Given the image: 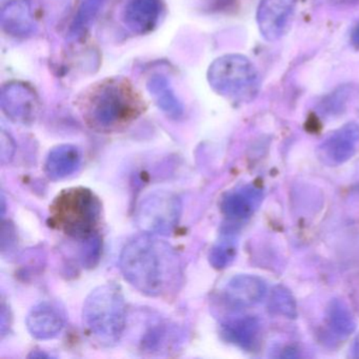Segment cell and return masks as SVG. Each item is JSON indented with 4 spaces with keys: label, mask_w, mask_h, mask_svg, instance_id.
<instances>
[{
    "label": "cell",
    "mask_w": 359,
    "mask_h": 359,
    "mask_svg": "<svg viewBox=\"0 0 359 359\" xmlns=\"http://www.w3.org/2000/svg\"><path fill=\"white\" fill-rule=\"evenodd\" d=\"M266 283L254 275L241 274L232 277L224 290V297L234 308L255 306L264 299Z\"/></svg>",
    "instance_id": "10"
},
{
    "label": "cell",
    "mask_w": 359,
    "mask_h": 359,
    "mask_svg": "<svg viewBox=\"0 0 359 359\" xmlns=\"http://www.w3.org/2000/svg\"><path fill=\"white\" fill-rule=\"evenodd\" d=\"M83 320L102 346L121 341L127 325V304L121 287L113 283L95 287L86 298Z\"/></svg>",
    "instance_id": "4"
},
{
    "label": "cell",
    "mask_w": 359,
    "mask_h": 359,
    "mask_svg": "<svg viewBox=\"0 0 359 359\" xmlns=\"http://www.w3.org/2000/svg\"><path fill=\"white\" fill-rule=\"evenodd\" d=\"M262 198V193L253 187H245L228 193L222 198V211L224 216L233 220H243L253 214Z\"/></svg>",
    "instance_id": "17"
},
{
    "label": "cell",
    "mask_w": 359,
    "mask_h": 359,
    "mask_svg": "<svg viewBox=\"0 0 359 359\" xmlns=\"http://www.w3.org/2000/svg\"><path fill=\"white\" fill-rule=\"evenodd\" d=\"M327 314L332 331L339 337H348L356 329L354 316L342 300H331L327 306Z\"/></svg>",
    "instance_id": "19"
},
{
    "label": "cell",
    "mask_w": 359,
    "mask_h": 359,
    "mask_svg": "<svg viewBox=\"0 0 359 359\" xmlns=\"http://www.w3.org/2000/svg\"><path fill=\"white\" fill-rule=\"evenodd\" d=\"M332 5H351L357 3L358 0H329Z\"/></svg>",
    "instance_id": "29"
},
{
    "label": "cell",
    "mask_w": 359,
    "mask_h": 359,
    "mask_svg": "<svg viewBox=\"0 0 359 359\" xmlns=\"http://www.w3.org/2000/svg\"><path fill=\"white\" fill-rule=\"evenodd\" d=\"M269 308L274 314L294 319L297 317V306H296L295 298L292 295L291 292L283 287L276 285L271 294Z\"/></svg>",
    "instance_id": "21"
},
{
    "label": "cell",
    "mask_w": 359,
    "mask_h": 359,
    "mask_svg": "<svg viewBox=\"0 0 359 359\" xmlns=\"http://www.w3.org/2000/svg\"><path fill=\"white\" fill-rule=\"evenodd\" d=\"M14 152H15V147H14L13 140H11L10 135L3 131L1 133V163L3 165L11 161Z\"/></svg>",
    "instance_id": "25"
},
{
    "label": "cell",
    "mask_w": 359,
    "mask_h": 359,
    "mask_svg": "<svg viewBox=\"0 0 359 359\" xmlns=\"http://www.w3.org/2000/svg\"><path fill=\"white\" fill-rule=\"evenodd\" d=\"M119 264L126 280L150 297L172 295L184 280L180 254L156 235L144 233L129 241L121 251Z\"/></svg>",
    "instance_id": "1"
},
{
    "label": "cell",
    "mask_w": 359,
    "mask_h": 359,
    "mask_svg": "<svg viewBox=\"0 0 359 359\" xmlns=\"http://www.w3.org/2000/svg\"><path fill=\"white\" fill-rule=\"evenodd\" d=\"M297 0H260L256 13L258 29L266 41H279L289 30Z\"/></svg>",
    "instance_id": "7"
},
{
    "label": "cell",
    "mask_w": 359,
    "mask_h": 359,
    "mask_svg": "<svg viewBox=\"0 0 359 359\" xmlns=\"http://www.w3.org/2000/svg\"><path fill=\"white\" fill-rule=\"evenodd\" d=\"M182 211V201L177 195L169 191H155L140 201L136 220L144 233L169 234L180 222Z\"/></svg>",
    "instance_id": "6"
},
{
    "label": "cell",
    "mask_w": 359,
    "mask_h": 359,
    "mask_svg": "<svg viewBox=\"0 0 359 359\" xmlns=\"http://www.w3.org/2000/svg\"><path fill=\"white\" fill-rule=\"evenodd\" d=\"M353 94H354V90H353L352 86H342V87L337 88L335 91L323 98L319 109L323 114L327 115L341 113L346 109L348 100L352 97Z\"/></svg>",
    "instance_id": "22"
},
{
    "label": "cell",
    "mask_w": 359,
    "mask_h": 359,
    "mask_svg": "<svg viewBox=\"0 0 359 359\" xmlns=\"http://www.w3.org/2000/svg\"><path fill=\"white\" fill-rule=\"evenodd\" d=\"M359 142V126L348 123L331 134L321 146L325 157L336 165L352 158Z\"/></svg>",
    "instance_id": "14"
},
{
    "label": "cell",
    "mask_w": 359,
    "mask_h": 359,
    "mask_svg": "<svg viewBox=\"0 0 359 359\" xmlns=\"http://www.w3.org/2000/svg\"><path fill=\"white\" fill-rule=\"evenodd\" d=\"M30 357H35V358H37V357H46V358H50V355L45 354V353H43V354H39V352H33L32 354L30 355Z\"/></svg>",
    "instance_id": "30"
},
{
    "label": "cell",
    "mask_w": 359,
    "mask_h": 359,
    "mask_svg": "<svg viewBox=\"0 0 359 359\" xmlns=\"http://www.w3.org/2000/svg\"><path fill=\"white\" fill-rule=\"evenodd\" d=\"M352 355L355 358H359V334L353 341Z\"/></svg>",
    "instance_id": "27"
},
{
    "label": "cell",
    "mask_w": 359,
    "mask_h": 359,
    "mask_svg": "<svg viewBox=\"0 0 359 359\" xmlns=\"http://www.w3.org/2000/svg\"><path fill=\"white\" fill-rule=\"evenodd\" d=\"M207 76L218 95L234 102H250L259 92L257 69L249 58L241 54H228L214 60Z\"/></svg>",
    "instance_id": "5"
},
{
    "label": "cell",
    "mask_w": 359,
    "mask_h": 359,
    "mask_svg": "<svg viewBox=\"0 0 359 359\" xmlns=\"http://www.w3.org/2000/svg\"><path fill=\"white\" fill-rule=\"evenodd\" d=\"M147 89L155 104L168 116L178 119L184 114V106L178 100L170 83L169 79L163 75H153L147 81Z\"/></svg>",
    "instance_id": "18"
},
{
    "label": "cell",
    "mask_w": 359,
    "mask_h": 359,
    "mask_svg": "<svg viewBox=\"0 0 359 359\" xmlns=\"http://www.w3.org/2000/svg\"><path fill=\"white\" fill-rule=\"evenodd\" d=\"M0 104L4 113L16 123H32L39 112V96L30 86L20 81L4 86Z\"/></svg>",
    "instance_id": "8"
},
{
    "label": "cell",
    "mask_w": 359,
    "mask_h": 359,
    "mask_svg": "<svg viewBox=\"0 0 359 359\" xmlns=\"http://www.w3.org/2000/svg\"><path fill=\"white\" fill-rule=\"evenodd\" d=\"M161 0H129L123 10L126 27L135 34H146L154 30L161 20Z\"/></svg>",
    "instance_id": "11"
},
{
    "label": "cell",
    "mask_w": 359,
    "mask_h": 359,
    "mask_svg": "<svg viewBox=\"0 0 359 359\" xmlns=\"http://www.w3.org/2000/svg\"><path fill=\"white\" fill-rule=\"evenodd\" d=\"M106 1L107 0H85L83 1L71 26L70 36L72 39H79L87 33Z\"/></svg>",
    "instance_id": "20"
},
{
    "label": "cell",
    "mask_w": 359,
    "mask_h": 359,
    "mask_svg": "<svg viewBox=\"0 0 359 359\" xmlns=\"http://www.w3.org/2000/svg\"><path fill=\"white\" fill-rule=\"evenodd\" d=\"M351 43L356 49H359V22L351 33Z\"/></svg>",
    "instance_id": "26"
},
{
    "label": "cell",
    "mask_w": 359,
    "mask_h": 359,
    "mask_svg": "<svg viewBox=\"0 0 359 359\" xmlns=\"http://www.w3.org/2000/svg\"><path fill=\"white\" fill-rule=\"evenodd\" d=\"M144 111V102L133 86L121 77L104 79L86 94L83 112L94 129L110 132L125 127Z\"/></svg>",
    "instance_id": "2"
},
{
    "label": "cell",
    "mask_w": 359,
    "mask_h": 359,
    "mask_svg": "<svg viewBox=\"0 0 359 359\" xmlns=\"http://www.w3.org/2000/svg\"><path fill=\"white\" fill-rule=\"evenodd\" d=\"M180 339L177 325L158 316H153L140 335V346L149 353L167 352Z\"/></svg>",
    "instance_id": "12"
},
{
    "label": "cell",
    "mask_w": 359,
    "mask_h": 359,
    "mask_svg": "<svg viewBox=\"0 0 359 359\" xmlns=\"http://www.w3.org/2000/svg\"><path fill=\"white\" fill-rule=\"evenodd\" d=\"M236 255V248L231 241H222L212 248L209 260L216 270H222L230 266Z\"/></svg>",
    "instance_id": "23"
},
{
    "label": "cell",
    "mask_w": 359,
    "mask_h": 359,
    "mask_svg": "<svg viewBox=\"0 0 359 359\" xmlns=\"http://www.w3.org/2000/svg\"><path fill=\"white\" fill-rule=\"evenodd\" d=\"M259 333V320L254 316L237 317L222 325L224 340L243 350H252L255 346Z\"/></svg>",
    "instance_id": "16"
},
{
    "label": "cell",
    "mask_w": 359,
    "mask_h": 359,
    "mask_svg": "<svg viewBox=\"0 0 359 359\" xmlns=\"http://www.w3.org/2000/svg\"><path fill=\"white\" fill-rule=\"evenodd\" d=\"M1 26L6 33L14 37L34 34L36 24L29 0H9L1 10Z\"/></svg>",
    "instance_id": "13"
},
{
    "label": "cell",
    "mask_w": 359,
    "mask_h": 359,
    "mask_svg": "<svg viewBox=\"0 0 359 359\" xmlns=\"http://www.w3.org/2000/svg\"><path fill=\"white\" fill-rule=\"evenodd\" d=\"M26 325L29 333L36 339H53L66 325V313L54 302H39L28 313Z\"/></svg>",
    "instance_id": "9"
},
{
    "label": "cell",
    "mask_w": 359,
    "mask_h": 359,
    "mask_svg": "<svg viewBox=\"0 0 359 359\" xmlns=\"http://www.w3.org/2000/svg\"><path fill=\"white\" fill-rule=\"evenodd\" d=\"M281 356L285 357V358H296L298 356L297 351L294 350L293 348H285Z\"/></svg>",
    "instance_id": "28"
},
{
    "label": "cell",
    "mask_w": 359,
    "mask_h": 359,
    "mask_svg": "<svg viewBox=\"0 0 359 359\" xmlns=\"http://www.w3.org/2000/svg\"><path fill=\"white\" fill-rule=\"evenodd\" d=\"M83 248H81V260H83V266L87 268H93L100 257V252H102V241L100 236L91 237V238L83 241Z\"/></svg>",
    "instance_id": "24"
},
{
    "label": "cell",
    "mask_w": 359,
    "mask_h": 359,
    "mask_svg": "<svg viewBox=\"0 0 359 359\" xmlns=\"http://www.w3.org/2000/svg\"><path fill=\"white\" fill-rule=\"evenodd\" d=\"M102 203L85 187L62 190L50 205L52 226L79 241L98 235Z\"/></svg>",
    "instance_id": "3"
},
{
    "label": "cell",
    "mask_w": 359,
    "mask_h": 359,
    "mask_svg": "<svg viewBox=\"0 0 359 359\" xmlns=\"http://www.w3.org/2000/svg\"><path fill=\"white\" fill-rule=\"evenodd\" d=\"M81 165V152L73 144H60L50 151L45 163V172L52 180L69 177Z\"/></svg>",
    "instance_id": "15"
}]
</instances>
